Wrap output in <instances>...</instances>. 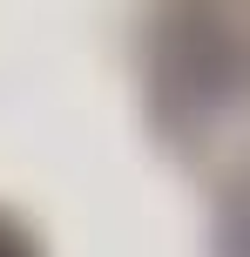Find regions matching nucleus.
Here are the masks:
<instances>
[{
  "instance_id": "nucleus-1",
  "label": "nucleus",
  "mask_w": 250,
  "mask_h": 257,
  "mask_svg": "<svg viewBox=\"0 0 250 257\" xmlns=\"http://www.w3.org/2000/svg\"><path fill=\"white\" fill-rule=\"evenodd\" d=\"M149 68H156L162 102L176 108H223L250 88V27L223 0H169L149 34Z\"/></svg>"
},
{
  "instance_id": "nucleus-2",
  "label": "nucleus",
  "mask_w": 250,
  "mask_h": 257,
  "mask_svg": "<svg viewBox=\"0 0 250 257\" xmlns=\"http://www.w3.org/2000/svg\"><path fill=\"white\" fill-rule=\"evenodd\" d=\"M0 257H34V250H27V237L14 230V223H0Z\"/></svg>"
}]
</instances>
